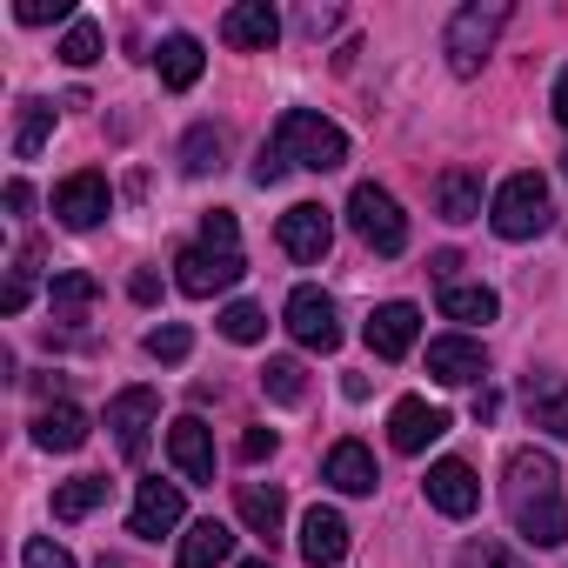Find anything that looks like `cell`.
<instances>
[{
	"label": "cell",
	"instance_id": "6da1fadb",
	"mask_svg": "<svg viewBox=\"0 0 568 568\" xmlns=\"http://www.w3.org/2000/svg\"><path fill=\"white\" fill-rule=\"evenodd\" d=\"M501 508L521 541L561 548L568 541V495H561V462L548 448H515L501 468Z\"/></svg>",
	"mask_w": 568,
	"mask_h": 568
},
{
	"label": "cell",
	"instance_id": "7a4b0ae2",
	"mask_svg": "<svg viewBox=\"0 0 568 568\" xmlns=\"http://www.w3.org/2000/svg\"><path fill=\"white\" fill-rule=\"evenodd\" d=\"M274 148L288 154V168H308V174H335L348 161V134L335 121L308 114V108H288L274 121Z\"/></svg>",
	"mask_w": 568,
	"mask_h": 568
},
{
	"label": "cell",
	"instance_id": "3957f363",
	"mask_svg": "<svg viewBox=\"0 0 568 568\" xmlns=\"http://www.w3.org/2000/svg\"><path fill=\"white\" fill-rule=\"evenodd\" d=\"M508 28V0H468V8L448 21V41H442V54H448V68L468 81V74H481V61L495 54V34Z\"/></svg>",
	"mask_w": 568,
	"mask_h": 568
},
{
	"label": "cell",
	"instance_id": "277c9868",
	"mask_svg": "<svg viewBox=\"0 0 568 568\" xmlns=\"http://www.w3.org/2000/svg\"><path fill=\"white\" fill-rule=\"evenodd\" d=\"M548 181L541 174H508L501 187H495V201H488V227L501 234V241H535L541 227H548Z\"/></svg>",
	"mask_w": 568,
	"mask_h": 568
},
{
	"label": "cell",
	"instance_id": "5b68a950",
	"mask_svg": "<svg viewBox=\"0 0 568 568\" xmlns=\"http://www.w3.org/2000/svg\"><path fill=\"white\" fill-rule=\"evenodd\" d=\"M348 221H355V234H362L375 254H402V247H408V214H402V201H395L388 187H375V181H362V187L348 194Z\"/></svg>",
	"mask_w": 568,
	"mask_h": 568
},
{
	"label": "cell",
	"instance_id": "8992f818",
	"mask_svg": "<svg viewBox=\"0 0 568 568\" xmlns=\"http://www.w3.org/2000/svg\"><path fill=\"white\" fill-rule=\"evenodd\" d=\"M241 254H221V247H181L174 254V288L181 295H194V302H207V295H227L234 281H241Z\"/></svg>",
	"mask_w": 568,
	"mask_h": 568
},
{
	"label": "cell",
	"instance_id": "52a82bcc",
	"mask_svg": "<svg viewBox=\"0 0 568 568\" xmlns=\"http://www.w3.org/2000/svg\"><path fill=\"white\" fill-rule=\"evenodd\" d=\"M281 322H288V335L302 348H315V355H335L342 348V322H335V302L322 288H295L288 308H281Z\"/></svg>",
	"mask_w": 568,
	"mask_h": 568
},
{
	"label": "cell",
	"instance_id": "ba28073f",
	"mask_svg": "<svg viewBox=\"0 0 568 568\" xmlns=\"http://www.w3.org/2000/svg\"><path fill=\"white\" fill-rule=\"evenodd\" d=\"M108 207H114V194H108V174H94V168H81V174H68V181L54 187V214H61V227H74V234L101 227Z\"/></svg>",
	"mask_w": 568,
	"mask_h": 568
},
{
	"label": "cell",
	"instance_id": "9c48e42d",
	"mask_svg": "<svg viewBox=\"0 0 568 568\" xmlns=\"http://www.w3.org/2000/svg\"><path fill=\"white\" fill-rule=\"evenodd\" d=\"M154 415H161V395H154V388H121V395L108 402V428H114V448H121L128 462L148 455V428H154Z\"/></svg>",
	"mask_w": 568,
	"mask_h": 568
},
{
	"label": "cell",
	"instance_id": "30bf717a",
	"mask_svg": "<svg viewBox=\"0 0 568 568\" xmlns=\"http://www.w3.org/2000/svg\"><path fill=\"white\" fill-rule=\"evenodd\" d=\"M422 488H428V508H442L448 521H468V515L481 508V481H475V468H468V462H455V455H448V462H435Z\"/></svg>",
	"mask_w": 568,
	"mask_h": 568
},
{
	"label": "cell",
	"instance_id": "8fae6325",
	"mask_svg": "<svg viewBox=\"0 0 568 568\" xmlns=\"http://www.w3.org/2000/svg\"><path fill=\"white\" fill-rule=\"evenodd\" d=\"M181 515H187V495H181L174 481H141V488H134L128 535H141V541H161L168 528H181Z\"/></svg>",
	"mask_w": 568,
	"mask_h": 568
},
{
	"label": "cell",
	"instance_id": "7c38bea8",
	"mask_svg": "<svg viewBox=\"0 0 568 568\" xmlns=\"http://www.w3.org/2000/svg\"><path fill=\"white\" fill-rule=\"evenodd\" d=\"M448 435V415L435 408V402H422V395H402L395 408H388V442L402 448V455H422L428 442H442Z\"/></svg>",
	"mask_w": 568,
	"mask_h": 568
},
{
	"label": "cell",
	"instance_id": "4fadbf2b",
	"mask_svg": "<svg viewBox=\"0 0 568 568\" xmlns=\"http://www.w3.org/2000/svg\"><path fill=\"white\" fill-rule=\"evenodd\" d=\"M221 41L241 48V54H267L281 41V14L267 8V0H234V8L221 14Z\"/></svg>",
	"mask_w": 568,
	"mask_h": 568
},
{
	"label": "cell",
	"instance_id": "5bb4252c",
	"mask_svg": "<svg viewBox=\"0 0 568 568\" xmlns=\"http://www.w3.org/2000/svg\"><path fill=\"white\" fill-rule=\"evenodd\" d=\"M281 247H288L302 267H315V261L335 247V221H328V207H315V201L288 207V214H281Z\"/></svg>",
	"mask_w": 568,
	"mask_h": 568
},
{
	"label": "cell",
	"instance_id": "9a60e30c",
	"mask_svg": "<svg viewBox=\"0 0 568 568\" xmlns=\"http://www.w3.org/2000/svg\"><path fill=\"white\" fill-rule=\"evenodd\" d=\"M362 335H368V348H375L382 362H402V355L415 348V335H422V308H415V302H382Z\"/></svg>",
	"mask_w": 568,
	"mask_h": 568
},
{
	"label": "cell",
	"instance_id": "2e32d148",
	"mask_svg": "<svg viewBox=\"0 0 568 568\" xmlns=\"http://www.w3.org/2000/svg\"><path fill=\"white\" fill-rule=\"evenodd\" d=\"M428 375L442 388H468V382L488 375V348L468 342V335H442V342H428Z\"/></svg>",
	"mask_w": 568,
	"mask_h": 568
},
{
	"label": "cell",
	"instance_id": "e0dca14e",
	"mask_svg": "<svg viewBox=\"0 0 568 568\" xmlns=\"http://www.w3.org/2000/svg\"><path fill=\"white\" fill-rule=\"evenodd\" d=\"M168 455H174V468H181L187 481H214V435H207L201 415H181V422L168 428Z\"/></svg>",
	"mask_w": 568,
	"mask_h": 568
},
{
	"label": "cell",
	"instance_id": "ac0fdd59",
	"mask_svg": "<svg viewBox=\"0 0 568 568\" xmlns=\"http://www.w3.org/2000/svg\"><path fill=\"white\" fill-rule=\"evenodd\" d=\"M322 481L328 488H342V495H375V455L362 448V442H335L328 448V462H322Z\"/></svg>",
	"mask_w": 568,
	"mask_h": 568
},
{
	"label": "cell",
	"instance_id": "d6986e66",
	"mask_svg": "<svg viewBox=\"0 0 568 568\" xmlns=\"http://www.w3.org/2000/svg\"><path fill=\"white\" fill-rule=\"evenodd\" d=\"M302 555H308L315 568H342V555H348V521H342L335 508H308V515H302Z\"/></svg>",
	"mask_w": 568,
	"mask_h": 568
},
{
	"label": "cell",
	"instance_id": "ffe728a7",
	"mask_svg": "<svg viewBox=\"0 0 568 568\" xmlns=\"http://www.w3.org/2000/svg\"><path fill=\"white\" fill-rule=\"evenodd\" d=\"M94 274L88 267H68V274H54V288H48V315L61 322V328H81L88 315H94Z\"/></svg>",
	"mask_w": 568,
	"mask_h": 568
},
{
	"label": "cell",
	"instance_id": "44dd1931",
	"mask_svg": "<svg viewBox=\"0 0 568 568\" xmlns=\"http://www.w3.org/2000/svg\"><path fill=\"white\" fill-rule=\"evenodd\" d=\"M88 442V415L74 408V402H48L41 415H34V448H48V455H74Z\"/></svg>",
	"mask_w": 568,
	"mask_h": 568
},
{
	"label": "cell",
	"instance_id": "7402d4cb",
	"mask_svg": "<svg viewBox=\"0 0 568 568\" xmlns=\"http://www.w3.org/2000/svg\"><path fill=\"white\" fill-rule=\"evenodd\" d=\"M234 508H241V521L254 528V535H281V521H288V495H281L274 481H241L234 488Z\"/></svg>",
	"mask_w": 568,
	"mask_h": 568
},
{
	"label": "cell",
	"instance_id": "603a6c76",
	"mask_svg": "<svg viewBox=\"0 0 568 568\" xmlns=\"http://www.w3.org/2000/svg\"><path fill=\"white\" fill-rule=\"evenodd\" d=\"M227 555H234V528L207 515V521H194V528L181 535V555H174V568H221Z\"/></svg>",
	"mask_w": 568,
	"mask_h": 568
},
{
	"label": "cell",
	"instance_id": "cb8c5ba5",
	"mask_svg": "<svg viewBox=\"0 0 568 568\" xmlns=\"http://www.w3.org/2000/svg\"><path fill=\"white\" fill-rule=\"evenodd\" d=\"M154 68H161V88L187 94V88L201 81L207 54H201V41H194V34H168V41H161V54H154Z\"/></svg>",
	"mask_w": 568,
	"mask_h": 568
},
{
	"label": "cell",
	"instance_id": "d4e9b609",
	"mask_svg": "<svg viewBox=\"0 0 568 568\" xmlns=\"http://www.w3.org/2000/svg\"><path fill=\"white\" fill-rule=\"evenodd\" d=\"M435 214L455 221V227L475 221V214H481V174H475V168H448V174L435 181Z\"/></svg>",
	"mask_w": 568,
	"mask_h": 568
},
{
	"label": "cell",
	"instance_id": "484cf974",
	"mask_svg": "<svg viewBox=\"0 0 568 568\" xmlns=\"http://www.w3.org/2000/svg\"><path fill=\"white\" fill-rule=\"evenodd\" d=\"M261 395L281 402V408H302V402H308V368H302L295 355H267V368H261Z\"/></svg>",
	"mask_w": 568,
	"mask_h": 568
},
{
	"label": "cell",
	"instance_id": "4316f807",
	"mask_svg": "<svg viewBox=\"0 0 568 568\" xmlns=\"http://www.w3.org/2000/svg\"><path fill=\"white\" fill-rule=\"evenodd\" d=\"M442 315L448 322H495L501 302H495V288H481V281H455V288H442Z\"/></svg>",
	"mask_w": 568,
	"mask_h": 568
},
{
	"label": "cell",
	"instance_id": "83f0119b",
	"mask_svg": "<svg viewBox=\"0 0 568 568\" xmlns=\"http://www.w3.org/2000/svg\"><path fill=\"white\" fill-rule=\"evenodd\" d=\"M101 501H108V475H74V481L54 488V521H81V515H94Z\"/></svg>",
	"mask_w": 568,
	"mask_h": 568
},
{
	"label": "cell",
	"instance_id": "f1b7e54d",
	"mask_svg": "<svg viewBox=\"0 0 568 568\" xmlns=\"http://www.w3.org/2000/svg\"><path fill=\"white\" fill-rule=\"evenodd\" d=\"M54 134V101H21V121H14V161H34Z\"/></svg>",
	"mask_w": 568,
	"mask_h": 568
},
{
	"label": "cell",
	"instance_id": "f546056e",
	"mask_svg": "<svg viewBox=\"0 0 568 568\" xmlns=\"http://www.w3.org/2000/svg\"><path fill=\"white\" fill-rule=\"evenodd\" d=\"M528 408H535V428L568 442V382H528Z\"/></svg>",
	"mask_w": 568,
	"mask_h": 568
},
{
	"label": "cell",
	"instance_id": "4dcf8cb0",
	"mask_svg": "<svg viewBox=\"0 0 568 568\" xmlns=\"http://www.w3.org/2000/svg\"><path fill=\"white\" fill-rule=\"evenodd\" d=\"M34 267H41V241L21 247V261H14V274H8V288H0V315H21V308H28V295H34Z\"/></svg>",
	"mask_w": 568,
	"mask_h": 568
},
{
	"label": "cell",
	"instance_id": "1f68e13d",
	"mask_svg": "<svg viewBox=\"0 0 568 568\" xmlns=\"http://www.w3.org/2000/svg\"><path fill=\"white\" fill-rule=\"evenodd\" d=\"M181 168L187 174H214L221 168V128H187V141H181Z\"/></svg>",
	"mask_w": 568,
	"mask_h": 568
},
{
	"label": "cell",
	"instance_id": "d6a6232c",
	"mask_svg": "<svg viewBox=\"0 0 568 568\" xmlns=\"http://www.w3.org/2000/svg\"><path fill=\"white\" fill-rule=\"evenodd\" d=\"M221 335H227L234 348H254V342L267 335V315H261L254 302H227V308H221Z\"/></svg>",
	"mask_w": 568,
	"mask_h": 568
},
{
	"label": "cell",
	"instance_id": "836d02e7",
	"mask_svg": "<svg viewBox=\"0 0 568 568\" xmlns=\"http://www.w3.org/2000/svg\"><path fill=\"white\" fill-rule=\"evenodd\" d=\"M61 61H68V68H94V61H101V28H94V21H74V28L61 34Z\"/></svg>",
	"mask_w": 568,
	"mask_h": 568
},
{
	"label": "cell",
	"instance_id": "e575fe53",
	"mask_svg": "<svg viewBox=\"0 0 568 568\" xmlns=\"http://www.w3.org/2000/svg\"><path fill=\"white\" fill-rule=\"evenodd\" d=\"M462 568H528L508 541H495V535H475L468 548H462Z\"/></svg>",
	"mask_w": 568,
	"mask_h": 568
},
{
	"label": "cell",
	"instance_id": "d590c367",
	"mask_svg": "<svg viewBox=\"0 0 568 568\" xmlns=\"http://www.w3.org/2000/svg\"><path fill=\"white\" fill-rule=\"evenodd\" d=\"M148 355H154V362H168V368H174V362H187V355H194V335H187V328H181V322H161V328H154V335H148Z\"/></svg>",
	"mask_w": 568,
	"mask_h": 568
},
{
	"label": "cell",
	"instance_id": "8d00e7d4",
	"mask_svg": "<svg viewBox=\"0 0 568 568\" xmlns=\"http://www.w3.org/2000/svg\"><path fill=\"white\" fill-rule=\"evenodd\" d=\"M201 247H221V254H241V234H234V214H227V207H214V214H201Z\"/></svg>",
	"mask_w": 568,
	"mask_h": 568
},
{
	"label": "cell",
	"instance_id": "74e56055",
	"mask_svg": "<svg viewBox=\"0 0 568 568\" xmlns=\"http://www.w3.org/2000/svg\"><path fill=\"white\" fill-rule=\"evenodd\" d=\"M14 21L21 28H48V21H68V0H21V8H14ZM74 28V21H68Z\"/></svg>",
	"mask_w": 568,
	"mask_h": 568
},
{
	"label": "cell",
	"instance_id": "f35d334b",
	"mask_svg": "<svg viewBox=\"0 0 568 568\" xmlns=\"http://www.w3.org/2000/svg\"><path fill=\"white\" fill-rule=\"evenodd\" d=\"M21 561H28V568H74V555H68L61 541H48V535H34V541L21 548Z\"/></svg>",
	"mask_w": 568,
	"mask_h": 568
},
{
	"label": "cell",
	"instance_id": "ab89813d",
	"mask_svg": "<svg viewBox=\"0 0 568 568\" xmlns=\"http://www.w3.org/2000/svg\"><path fill=\"white\" fill-rule=\"evenodd\" d=\"M281 174H288V154H281L274 141H261V154H254V181H261V187H274Z\"/></svg>",
	"mask_w": 568,
	"mask_h": 568
},
{
	"label": "cell",
	"instance_id": "60d3db41",
	"mask_svg": "<svg viewBox=\"0 0 568 568\" xmlns=\"http://www.w3.org/2000/svg\"><path fill=\"white\" fill-rule=\"evenodd\" d=\"M274 455V428H247L241 435V462H267Z\"/></svg>",
	"mask_w": 568,
	"mask_h": 568
},
{
	"label": "cell",
	"instance_id": "b9f144b4",
	"mask_svg": "<svg viewBox=\"0 0 568 568\" xmlns=\"http://www.w3.org/2000/svg\"><path fill=\"white\" fill-rule=\"evenodd\" d=\"M455 267H462V254H455V247H442V254L428 261V274L442 281V288H455Z\"/></svg>",
	"mask_w": 568,
	"mask_h": 568
},
{
	"label": "cell",
	"instance_id": "7bdbcfd3",
	"mask_svg": "<svg viewBox=\"0 0 568 568\" xmlns=\"http://www.w3.org/2000/svg\"><path fill=\"white\" fill-rule=\"evenodd\" d=\"M128 295L148 308V302H161V281H154V274H134V281H128Z\"/></svg>",
	"mask_w": 568,
	"mask_h": 568
},
{
	"label": "cell",
	"instance_id": "ee69618b",
	"mask_svg": "<svg viewBox=\"0 0 568 568\" xmlns=\"http://www.w3.org/2000/svg\"><path fill=\"white\" fill-rule=\"evenodd\" d=\"M34 207V187L28 181H8V214H28Z\"/></svg>",
	"mask_w": 568,
	"mask_h": 568
},
{
	"label": "cell",
	"instance_id": "f6af8a7d",
	"mask_svg": "<svg viewBox=\"0 0 568 568\" xmlns=\"http://www.w3.org/2000/svg\"><path fill=\"white\" fill-rule=\"evenodd\" d=\"M548 108H555V121H561V128H568V68H561V74H555V94H548Z\"/></svg>",
	"mask_w": 568,
	"mask_h": 568
},
{
	"label": "cell",
	"instance_id": "bcb514c9",
	"mask_svg": "<svg viewBox=\"0 0 568 568\" xmlns=\"http://www.w3.org/2000/svg\"><path fill=\"white\" fill-rule=\"evenodd\" d=\"M94 568H128V561H114V555H101V561H94Z\"/></svg>",
	"mask_w": 568,
	"mask_h": 568
},
{
	"label": "cell",
	"instance_id": "7dc6e473",
	"mask_svg": "<svg viewBox=\"0 0 568 568\" xmlns=\"http://www.w3.org/2000/svg\"><path fill=\"white\" fill-rule=\"evenodd\" d=\"M241 568H274V561H241Z\"/></svg>",
	"mask_w": 568,
	"mask_h": 568
},
{
	"label": "cell",
	"instance_id": "c3c4849f",
	"mask_svg": "<svg viewBox=\"0 0 568 568\" xmlns=\"http://www.w3.org/2000/svg\"><path fill=\"white\" fill-rule=\"evenodd\" d=\"M561 174H568V154H561Z\"/></svg>",
	"mask_w": 568,
	"mask_h": 568
}]
</instances>
